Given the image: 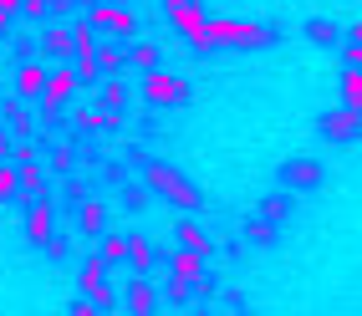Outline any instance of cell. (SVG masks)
<instances>
[{"label":"cell","mask_w":362,"mask_h":316,"mask_svg":"<svg viewBox=\"0 0 362 316\" xmlns=\"http://www.w3.org/2000/svg\"><path fill=\"white\" fill-rule=\"evenodd\" d=\"M322 138H327V143H357V138H362V112L347 107V103L332 107V112L322 117Z\"/></svg>","instance_id":"obj_8"},{"label":"cell","mask_w":362,"mask_h":316,"mask_svg":"<svg viewBox=\"0 0 362 316\" xmlns=\"http://www.w3.org/2000/svg\"><path fill=\"white\" fill-rule=\"evenodd\" d=\"M77 214H82V235H87V240L107 235V225H112V209H107L103 199H82V204H77Z\"/></svg>","instance_id":"obj_13"},{"label":"cell","mask_w":362,"mask_h":316,"mask_svg":"<svg viewBox=\"0 0 362 316\" xmlns=\"http://www.w3.org/2000/svg\"><path fill=\"white\" fill-rule=\"evenodd\" d=\"M98 62H103V71H107V77H123V71L133 66V57H128V46H117V41L98 46Z\"/></svg>","instance_id":"obj_18"},{"label":"cell","mask_w":362,"mask_h":316,"mask_svg":"<svg viewBox=\"0 0 362 316\" xmlns=\"http://www.w3.org/2000/svg\"><path fill=\"white\" fill-rule=\"evenodd\" d=\"M46 82H52V71H46L41 62H26V66L16 71V97H41Z\"/></svg>","instance_id":"obj_14"},{"label":"cell","mask_w":362,"mask_h":316,"mask_svg":"<svg viewBox=\"0 0 362 316\" xmlns=\"http://www.w3.org/2000/svg\"><path fill=\"white\" fill-rule=\"evenodd\" d=\"M174 235H179V245L184 250H199V255H214V245H209V235L194 225V220H189V214H179V220H174Z\"/></svg>","instance_id":"obj_17"},{"label":"cell","mask_w":362,"mask_h":316,"mask_svg":"<svg viewBox=\"0 0 362 316\" xmlns=\"http://www.w3.org/2000/svg\"><path fill=\"white\" fill-rule=\"evenodd\" d=\"M21 168V194H46V168L31 158V163H16Z\"/></svg>","instance_id":"obj_21"},{"label":"cell","mask_w":362,"mask_h":316,"mask_svg":"<svg viewBox=\"0 0 362 316\" xmlns=\"http://www.w3.org/2000/svg\"><path fill=\"white\" fill-rule=\"evenodd\" d=\"M128 57H133V66H138V71H158V46H153V41L128 46Z\"/></svg>","instance_id":"obj_24"},{"label":"cell","mask_w":362,"mask_h":316,"mask_svg":"<svg viewBox=\"0 0 362 316\" xmlns=\"http://www.w3.org/2000/svg\"><path fill=\"white\" fill-rule=\"evenodd\" d=\"M143 103H153V107H179L184 97H189V82L179 77V71H143Z\"/></svg>","instance_id":"obj_3"},{"label":"cell","mask_w":362,"mask_h":316,"mask_svg":"<svg viewBox=\"0 0 362 316\" xmlns=\"http://www.w3.org/2000/svg\"><path fill=\"white\" fill-rule=\"evenodd\" d=\"M36 57H46V62H66L71 57V26L66 21H52V26L41 31V52Z\"/></svg>","instance_id":"obj_11"},{"label":"cell","mask_w":362,"mask_h":316,"mask_svg":"<svg viewBox=\"0 0 362 316\" xmlns=\"http://www.w3.org/2000/svg\"><path fill=\"white\" fill-rule=\"evenodd\" d=\"M143 179H148V189H153V194L174 199L179 209H199V189L189 184L179 168H168V163H148V174H143Z\"/></svg>","instance_id":"obj_2"},{"label":"cell","mask_w":362,"mask_h":316,"mask_svg":"<svg viewBox=\"0 0 362 316\" xmlns=\"http://www.w3.org/2000/svg\"><path fill=\"white\" fill-rule=\"evenodd\" d=\"M123 301H128V311H133V316H153V311H158V291H153V281L133 276V281L123 286Z\"/></svg>","instance_id":"obj_12"},{"label":"cell","mask_w":362,"mask_h":316,"mask_svg":"<svg viewBox=\"0 0 362 316\" xmlns=\"http://www.w3.org/2000/svg\"><path fill=\"white\" fill-rule=\"evenodd\" d=\"M98 260H103V265H123V260H128V235H103Z\"/></svg>","instance_id":"obj_22"},{"label":"cell","mask_w":362,"mask_h":316,"mask_svg":"<svg viewBox=\"0 0 362 316\" xmlns=\"http://www.w3.org/2000/svg\"><path fill=\"white\" fill-rule=\"evenodd\" d=\"M52 174H62V179H71V148H62V153H52Z\"/></svg>","instance_id":"obj_32"},{"label":"cell","mask_w":362,"mask_h":316,"mask_svg":"<svg viewBox=\"0 0 362 316\" xmlns=\"http://www.w3.org/2000/svg\"><path fill=\"white\" fill-rule=\"evenodd\" d=\"M281 179H286V189H291V194H296V189H317V184H322V163H317V158H286V163H281Z\"/></svg>","instance_id":"obj_9"},{"label":"cell","mask_w":362,"mask_h":316,"mask_svg":"<svg viewBox=\"0 0 362 316\" xmlns=\"http://www.w3.org/2000/svg\"><path fill=\"white\" fill-rule=\"evenodd\" d=\"M16 194H21V168L16 163H0V204L16 199Z\"/></svg>","instance_id":"obj_27"},{"label":"cell","mask_w":362,"mask_h":316,"mask_svg":"<svg viewBox=\"0 0 362 316\" xmlns=\"http://www.w3.org/2000/svg\"><path fill=\"white\" fill-rule=\"evenodd\" d=\"M98 311H103V306H98V301H87V296H82V301H71V316H98Z\"/></svg>","instance_id":"obj_35"},{"label":"cell","mask_w":362,"mask_h":316,"mask_svg":"<svg viewBox=\"0 0 362 316\" xmlns=\"http://www.w3.org/2000/svg\"><path fill=\"white\" fill-rule=\"evenodd\" d=\"M82 16L107 36H138V11H128V6H92Z\"/></svg>","instance_id":"obj_7"},{"label":"cell","mask_w":362,"mask_h":316,"mask_svg":"<svg viewBox=\"0 0 362 316\" xmlns=\"http://www.w3.org/2000/svg\"><path fill=\"white\" fill-rule=\"evenodd\" d=\"M26 240H31V245H52V240H57L52 194H31V199H26Z\"/></svg>","instance_id":"obj_5"},{"label":"cell","mask_w":362,"mask_h":316,"mask_svg":"<svg viewBox=\"0 0 362 316\" xmlns=\"http://www.w3.org/2000/svg\"><path fill=\"white\" fill-rule=\"evenodd\" d=\"M230 316H250V311H230Z\"/></svg>","instance_id":"obj_41"},{"label":"cell","mask_w":362,"mask_h":316,"mask_svg":"<svg viewBox=\"0 0 362 316\" xmlns=\"http://www.w3.org/2000/svg\"><path fill=\"white\" fill-rule=\"evenodd\" d=\"M82 52H98V26H92V21L71 26V57H82Z\"/></svg>","instance_id":"obj_20"},{"label":"cell","mask_w":362,"mask_h":316,"mask_svg":"<svg viewBox=\"0 0 362 316\" xmlns=\"http://www.w3.org/2000/svg\"><path fill=\"white\" fill-rule=\"evenodd\" d=\"M0 11H16L21 16V0H0Z\"/></svg>","instance_id":"obj_38"},{"label":"cell","mask_w":362,"mask_h":316,"mask_svg":"<svg viewBox=\"0 0 362 316\" xmlns=\"http://www.w3.org/2000/svg\"><path fill=\"white\" fill-rule=\"evenodd\" d=\"M103 107H107V112H123V107H128V87L117 82V77L103 82Z\"/></svg>","instance_id":"obj_25"},{"label":"cell","mask_w":362,"mask_h":316,"mask_svg":"<svg viewBox=\"0 0 362 316\" xmlns=\"http://www.w3.org/2000/svg\"><path fill=\"white\" fill-rule=\"evenodd\" d=\"M163 16H168V26H174L189 46H194V41L204 36V21H209V16L194 6V0H163Z\"/></svg>","instance_id":"obj_6"},{"label":"cell","mask_w":362,"mask_h":316,"mask_svg":"<svg viewBox=\"0 0 362 316\" xmlns=\"http://www.w3.org/2000/svg\"><path fill=\"white\" fill-rule=\"evenodd\" d=\"M250 240H260V245H265V240H276V220H271V214H260V220L250 225Z\"/></svg>","instance_id":"obj_30"},{"label":"cell","mask_w":362,"mask_h":316,"mask_svg":"<svg viewBox=\"0 0 362 316\" xmlns=\"http://www.w3.org/2000/svg\"><path fill=\"white\" fill-rule=\"evenodd\" d=\"M286 209H291V194H281V199H271V204H260V214H271L276 225L286 220Z\"/></svg>","instance_id":"obj_31"},{"label":"cell","mask_w":362,"mask_h":316,"mask_svg":"<svg viewBox=\"0 0 362 316\" xmlns=\"http://www.w3.org/2000/svg\"><path fill=\"white\" fill-rule=\"evenodd\" d=\"M71 92H77V71L57 62V66H52V82H46V92H41V117H46V123H57V112L66 107Z\"/></svg>","instance_id":"obj_4"},{"label":"cell","mask_w":362,"mask_h":316,"mask_svg":"<svg viewBox=\"0 0 362 316\" xmlns=\"http://www.w3.org/2000/svg\"><path fill=\"white\" fill-rule=\"evenodd\" d=\"M71 71H77V87H98V77H103V62H98V52H82Z\"/></svg>","instance_id":"obj_19"},{"label":"cell","mask_w":362,"mask_h":316,"mask_svg":"<svg viewBox=\"0 0 362 316\" xmlns=\"http://www.w3.org/2000/svg\"><path fill=\"white\" fill-rule=\"evenodd\" d=\"M92 6H103V0H82V11H92Z\"/></svg>","instance_id":"obj_39"},{"label":"cell","mask_w":362,"mask_h":316,"mask_svg":"<svg viewBox=\"0 0 362 316\" xmlns=\"http://www.w3.org/2000/svg\"><path fill=\"white\" fill-rule=\"evenodd\" d=\"M82 296H87V301H98L103 311H112V301H117V296H112V286H107V276H103V260H98V255H92V260H87V271H82Z\"/></svg>","instance_id":"obj_10"},{"label":"cell","mask_w":362,"mask_h":316,"mask_svg":"<svg viewBox=\"0 0 362 316\" xmlns=\"http://www.w3.org/2000/svg\"><path fill=\"white\" fill-rule=\"evenodd\" d=\"M16 31V11H0V36H11Z\"/></svg>","instance_id":"obj_36"},{"label":"cell","mask_w":362,"mask_h":316,"mask_svg":"<svg viewBox=\"0 0 362 316\" xmlns=\"http://www.w3.org/2000/svg\"><path fill=\"white\" fill-rule=\"evenodd\" d=\"M204 260H209V255H199V250H174V260H168V276H179V281L194 286V281L204 276Z\"/></svg>","instance_id":"obj_16"},{"label":"cell","mask_w":362,"mask_h":316,"mask_svg":"<svg viewBox=\"0 0 362 316\" xmlns=\"http://www.w3.org/2000/svg\"><path fill=\"white\" fill-rule=\"evenodd\" d=\"M11 153H16V143H11V133H6V128H0V158H11Z\"/></svg>","instance_id":"obj_37"},{"label":"cell","mask_w":362,"mask_h":316,"mask_svg":"<svg viewBox=\"0 0 362 316\" xmlns=\"http://www.w3.org/2000/svg\"><path fill=\"white\" fill-rule=\"evenodd\" d=\"M265 41H271V31H265V26H245V21L209 16V21H204V36L194 41V52L209 57L214 46H265Z\"/></svg>","instance_id":"obj_1"},{"label":"cell","mask_w":362,"mask_h":316,"mask_svg":"<svg viewBox=\"0 0 362 316\" xmlns=\"http://www.w3.org/2000/svg\"><path fill=\"white\" fill-rule=\"evenodd\" d=\"M311 36H317L322 46H337V41H342V31H337L332 21H311Z\"/></svg>","instance_id":"obj_29"},{"label":"cell","mask_w":362,"mask_h":316,"mask_svg":"<svg viewBox=\"0 0 362 316\" xmlns=\"http://www.w3.org/2000/svg\"><path fill=\"white\" fill-rule=\"evenodd\" d=\"M0 112H6V123H11L16 133H31V117H26V107H21V97H6Z\"/></svg>","instance_id":"obj_26"},{"label":"cell","mask_w":362,"mask_h":316,"mask_svg":"<svg viewBox=\"0 0 362 316\" xmlns=\"http://www.w3.org/2000/svg\"><path fill=\"white\" fill-rule=\"evenodd\" d=\"M342 62H347V66H362V41H347V46H342Z\"/></svg>","instance_id":"obj_34"},{"label":"cell","mask_w":362,"mask_h":316,"mask_svg":"<svg viewBox=\"0 0 362 316\" xmlns=\"http://www.w3.org/2000/svg\"><path fill=\"white\" fill-rule=\"evenodd\" d=\"M153 260H158V245H153V240H148V235H128V265H133V271L148 276Z\"/></svg>","instance_id":"obj_15"},{"label":"cell","mask_w":362,"mask_h":316,"mask_svg":"<svg viewBox=\"0 0 362 316\" xmlns=\"http://www.w3.org/2000/svg\"><path fill=\"white\" fill-rule=\"evenodd\" d=\"M77 11H82V0H52V16H57V21L77 16Z\"/></svg>","instance_id":"obj_33"},{"label":"cell","mask_w":362,"mask_h":316,"mask_svg":"<svg viewBox=\"0 0 362 316\" xmlns=\"http://www.w3.org/2000/svg\"><path fill=\"white\" fill-rule=\"evenodd\" d=\"M21 16L26 21H52V0H21Z\"/></svg>","instance_id":"obj_28"},{"label":"cell","mask_w":362,"mask_h":316,"mask_svg":"<svg viewBox=\"0 0 362 316\" xmlns=\"http://www.w3.org/2000/svg\"><path fill=\"white\" fill-rule=\"evenodd\" d=\"M342 103L362 112V66H347L342 71Z\"/></svg>","instance_id":"obj_23"},{"label":"cell","mask_w":362,"mask_h":316,"mask_svg":"<svg viewBox=\"0 0 362 316\" xmlns=\"http://www.w3.org/2000/svg\"><path fill=\"white\" fill-rule=\"evenodd\" d=\"M107 6H128V0H107Z\"/></svg>","instance_id":"obj_40"}]
</instances>
